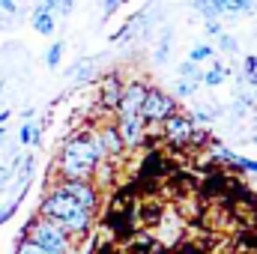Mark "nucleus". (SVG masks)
<instances>
[{
  "instance_id": "1",
  "label": "nucleus",
  "mask_w": 257,
  "mask_h": 254,
  "mask_svg": "<svg viewBox=\"0 0 257 254\" xmlns=\"http://www.w3.org/2000/svg\"><path fill=\"white\" fill-rule=\"evenodd\" d=\"M96 215V186L90 180H63L48 189L42 200V218L63 233H87Z\"/></svg>"
},
{
  "instance_id": "2",
  "label": "nucleus",
  "mask_w": 257,
  "mask_h": 254,
  "mask_svg": "<svg viewBox=\"0 0 257 254\" xmlns=\"http://www.w3.org/2000/svg\"><path fill=\"white\" fill-rule=\"evenodd\" d=\"M102 150H99V141H96V132L84 129V132H75L69 135L60 147V156L54 162V168L60 171L63 180H90L96 171H99V162H102Z\"/></svg>"
},
{
  "instance_id": "3",
  "label": "nucleus",
  "mask_w": 257,
  "mask_h": 254,
  "mask_svg": "<svg viewBox=\"0 0 257 254\" xmlns=\"http://www.w3.org/2000/svg\"><path fill=\"white\" fill-rule=\"evenodd\" d=\"M27 239H30L33 245H39L42 251H48V254H69V233H63L57 224H51V221L42 218V215L30 224Z\"/></svg>"
},
{
  "instance_id": "4",
  "label": "nucleus",
  "mask_w": 257,
  "mask_h": 254,
  "mask_svg": "<svg viewBox=\"0 0 257 254\" xmlns=\"http://www.w3.org/2000/svg\"><path fill=\"white\" fill-rule=\"evenodd\" d=\"M177 111V99L159 87H147V96H144V105H141V120L147 126H159L168 114Z\"/></svg>"
},
{
  "instance_id": "5",
  "label": "nucleus",
  "mask_w": 257,
  "mask_h": 254,
  "mask_svg": "<svg viewBox=\"0 0 257 254\" xmlns=\"http://www.w3.org/2000/svg\"><path fill=\"white\" fill-rule=\"evenodd\" d=\"M162 126H165V138H168L171 144H177V147H183V144H194V141H203V135L197 132V123H194L189 114H183V111L168 114V117L162 120Z\"/></svg>"
},
{
  "instance_id": "6",
  "label": "nucleus",
  "mask_w": 257,
  "mask_h": 254,
  "mask_svg": "<svg viewBox=\"0 0 257 254\" xmlns=\"http://www.w3.org/2000/svg\"><path fill=\"white\" fill-rule=\"evenodd\" d=\"M144 96H147V84L144 81H126L120 87V96H117V117H141V105H144Z\"/></svg>"
},
{
  "instance_id": "7",
  "label": "nucleus",
  "mask_w": 257,
  "mask_h": 254,
  "mask_svg": "<svg viewBox=\"0 0 257 254\" xmlns=\"http://www.w3.org/2000/svg\"><path fill=\"white\" fill-rule=\"evenodd\" d=\"M114 126H117V132H120L123 144H126V147H135V144H141L147 123H144L141 117H117V123H114Z\"/></svg>"
},
{
  "instance_id": "8",
  "label": "nucleus",
  "mask_w": 257,
  "mask_h": 254,
  "mask_svg": "<svg viewBox=\"0 0 257 254\" xmlns=\"http://www.w3.org/2000/svg\"><path fill=\"white\" fill-rule=\"evenodd\" d=\"M96 141H99L102 156H120V153L126 150V144H123V138H120L117 126H102L99 132H96Z\"/></svg>"
},
{
  "instance_id": "9",
  "label": "nucleus",
  "mask_w": 257,
  "mask_h": 254,
  "mask_svg": "<svg viewBox=\"0 0 257 254\" xmlns=\"http://www.w3.org/2000/svg\"><path fill=\"white\" fill-rule=\"evenodd\" d=\"M30 24L39 36H54L57 33V15L39 9V3H33V9H30Z\"/></svg>"
},
{
  "instance_id": "10",
  "label": "nucleus",
  "mask_w": 257,
  "mask_h": 254,
  "mask_svg": "<svg viewBox=\"0 0 257 254\" xmlns=\"http://www.w3.org/2000/svg\"><path fill=\"white\" fill-rule=\"evenodd\" d=\"M212 153H215V156H218V162H224V165H233V168H239V171H245V174H257V159L236 156L233 150L218 147V144H212Z\"/></svg>"
},
{
  "instance_id": "11",
  "label": "nucleus",
  "mask_w": 257,
  "mask_h": 254,
  "mask_svg": "<svg viewBox=\"0 0 257 254\" xmlns=\"http://www.w3.org/2000/svg\"><path fill=\"white\" fill-rule=\"evenodd\" d=\"M120 87H123V81L117 78V75H108L102 84H99V102L105 105V108H117V96H120Z\"/></svg>"
},
{
  "instance_id": "12",
  "label": "nucleus",
  "mask_w": 257,
  "mask_h": 254,
  "mask_svg": "<svg viewBox=\"0 0 257 254\" xmlns=\"http://www.w3.org/2000/svg\"><path fill=\"white\" fill-rule=\"evenodd\" d=\"M209 72H203V87H221L227 78H230V66L218 63V60H209Z\"/></svg>"
},
{
  "instance_id": "13",
  "label": "nucleus",
  "mask_w": 257,
  "mask_h": 254,
  "mask_svg": "<svg viewBox=\"0 0 257 254\" xmlns=\"http://www.w3.org/2000/svg\"><path fill=\"white\" fill-rule=\"evenodd\" d=\"M93 66H96V57H84V60L72 63L69 78H72L75 84H84V81H90V78H93Z\"/></svg>"
},
{
  "instance_id": "14",
  "label": "nucleus",
  "mask_w": 257,
  "mask_h": 254,
  "mask_svg": "<svg viewBox=\"0 0 257 254\" xmlns=\"http://www.w3.org/2000/svg\"><path fill=\"white\" fill-rule=\"evenodd\" d=\"M171 39H174V30L165 27V30H162V39H159V45H156V51H153V63L156 66L168 63V57H171Z\"/></svg>"
},
{
  "instance_id": "15",
  "label": "nucleus",
  "mask_w": 257,
  "mask_h": 254,
  "mask_svg": "<svg viewBox=\"0 0 257 254\" xmlns=\"http://www.w3.org/2000/svg\"><path fill=\"white\" fill-rule=\"evenodd\" d=\"M177 78H186V81H194V84H203V69L186 57L183 63H177Z\"/></svg>"
},
{
  "instance_id": "16",
  "label": "nucleus",
  "mask_w": 257,
  "mask_h": 254,
  "mask_svg": "<svg viewBox=\"0 0 257 254\" xmlns=\"http://www.w3.org/2000/svg\"><path fill=\"white\" fill-rule=\"evenodd\" d=\"M189 60L197 66H203V63H209V60H215V48L209 45V42H197L192 51H189Z\"/></svg>"
},
{
  "instance_id": "17",
  "label": "nucleus",
  "mask_w": 257,
  "mask_h": 254,
  "mask_svg": "<svg viewBox=\"0 0 257 254\" xmlns=\"http://www.w3.org/2000/svg\"><path fill=\"white\" fill-rule=\"evenodd\" d=\"M39 135H42V132H39V123L27 120V123L21 126V132H18V141H21L24 147H30V144L36 147V144H39Z\"/></svg>"
},
{
  "instance_id": "18",
  "label": "nucleus",
  "mask_w": 257,
  "mask_h": 254,
  "mask_svg": "<svg viewBox=\"0 0 257 254\" xmlns=\"http://www.w3.org/2000/svg\"><path fill=\"white\" fill-rule=\"evenodd\" d=\"M63 39H57V42H51L48 45V51H45V66L48 69H57L60 66V60H63Z\"/></svg>"
},
{
  "instance_id": "19",
  "label": "nucleus",
  "mask_w": 257,
  "mask_h": 254,
  "mask_svg": "<svg viewBox=\"0 0 257 254\" xmlns=\"http://www.w3.org/2000/svg\"><path fill=\"white\" fill-rule=\"evenodd\" d=\"M242 81L248 87H257V54H248L242 60Z\"/></svg>"
},
{
  "instance_id": "20",
  "label": "nucleus",
  "mask_w": 257,
  "mask_h": 254,
  "mask_svg": "<svg viewBox=\"0 0 257 254\" xmlns=\"http://www.w3.org/2000/svg\"><path fill=\"white\" fill-rule=\"evenodd\" d=\"M197 87L200 84H194V81H186V78H177V87H174V99H189V96H194L197 93Z\"/></svg>"
},
{
  "instance_id": "21",
  "label": "nucleus",
  "mask_w": 257,
  "mask_h": 254,
  "mask_svg": "<svg viewBox=\"0 0 257 254\" xmlns=\"http://www.w3.org/2000/svg\"><path fill=\"white\" fill-rule=\"evenodd\" d=\"M215 114H218L215 108H192V114H189V117H192L197 126H203V123H212V120H215Z\"/></svg>"
},
{
  "instance_id": "22",
  "label": "nucleus",
  "mask_w": 257,
  "mask_h": 254,
  "mask_svg": "<svg viewBox=\"0 0 257 254\" xmlns=\"http://www.w3.org/2000/svg\"><path fill=\"white\" fill-rule=\"evenodd\" d=\"M218 48H221L224 54H236V51H239V42H236V36H230V33H218Z\"/></svg>"
},
{
  "instance_id": "23",
  "label": "nucleus",
  "mask_w": 257,
  "mask_h": 254,
  "mask_svg": "<svg viewBox=\"0 0 257 254\" xmlns=\"http://www.w3.org/2000/svg\"><path fill=\"white\" fill-rule=\"evenodd\" d=\"M192 9L203 15V21H206V18H218V12L212 9V3H209V0H192Z\"/></svg>"
},
{
  "instance_id": "24",
  "label": "nucleus",
  "mask_w": 257,
  "mask_h": 254,
  "mask_svg": "<svg viewBox=\"0 0 257 254\" xmlns=\"http://www.w3.org/2000/svg\"><path fill=\"white\" fill-rule=\"evenodd\" d=\"M128 0H102V21H108L120 6H126Z\"/></svg>"
},
{
  "instance_id": "25",
  "label": "nucleus",
  "mask_w": 257,
  "mask_h": 254,
  "mask_svg": "<svg viewBox=\"0 0 257 254\" xmlns=\"http://www.w3.org/2000/svg\"><path fill=\"white\" fill-rule=\"evenodd\" d=\"M18 165H21V159H12V165H9V168H6V165H0V186H6V183L15 177V168H18Z\"/></svg>"
},
{
  "instance_id": "26",
  "label": "nucleus",
  "mask_w": 257,
  "mask_h": 254,
  "mask_svg": "<svg viewBox=\"0 0 257 254\" xmlns=\"http://www.w3.org/2000/svg\"><path fill=\"white\" fill-rule=\"evenodd\" d=\"M203 30H206L209 36H218V33H224V27H221V18H206V21H203Z\"/></svg>"
},
{
  "instance_id": "27",
  "label": "nucleus",
  "mask_w": 257,
  "mask_h": 254,
  "mask_svg": "<svg viewBox=\"0 0 257 254\" xmlns=\"http://www.w3.org/2000/svg\"><path fill=\"white\" fill-rule=\"evenodd\" d=\"M0 12H9L12 18H18L21 15V6H18V0H0Z\"/></svg>"
},
{
  "instance_id": "28",
  "label": "nucleus",
  "mask_w": 257,
  "mask_h": 254,
  "mask_svg": "<svg viewBox=\"0 0 257 254\" xmlns=\"http://www.w3.org/2000/svg\"><path fill=\"white\" fill-rule=\"evenodd\" d=\"M75 12V0H60V6H57V18H69Z\"/></svg>"
},
{
  "instance_id": "29",
  "label": "nucleus",
  "mask_w": 257,
  "mask_h": 254,
  "mask_svg": "<svg viewBox=\"0 0 257 254\" xmlns=\"http://www.w3.org/2000/svg\"><path fill=\"white\" fill-rule=\"evenodd\" d=\"M18 254H48V251H42L39 245H33L30 239H24V242L18 245Z\"/></svg>"
},
{
  "instance_id": "30",
  "label": "nucleus",
  "mask_w": 257,
  "mask_h": 254,
  "mask_svg": "<svg viewBox=\"0 0 257 254\" xmlns=\"http://www.w3.org/2000/svg\"><path fill=\"white\" fill-rule=\"evenodd\" d=\"M57 6H60V0H39V9H45V12L57 15Z\"/></svg>"
},
{
  "instance_id": "31",
  "label": "nucleus",
  "mask_w": 257,
  "mask_h": 254,
  "mask_svg": "<svg viewBox=\"0 0 257 254\" xmlns=\"http://www.w3.org/2000/svg\"><path fill=\"white\" fill-rule=\"evenodd\" d=\"M12 21H15V18H12L9 12H0V30H6V27H12Z\"/></svg>"
},
{
  "instance_id": "32",
  "label": "nucleus",
  "mask_w": 257,
  "mask_h": 254,
  "mask_svg": "<svg viewBox=\"0 0 257 254\" xmlns=\"http://www.w3.org/2000/svg\"><path fill=\"white\" fill-rule=\"evenodd\" d=\"M6 120H9V111H0V126H3Z\"/></svg>"
},
{
  "instance_id": "33",
  "label": "nucleus",
  "mask_w": 257,
  "mask_h": 254,
  "mask_svg": "<svg viewBox=\"0 0 257 254\" xmlns=\"http://www.w3.org/2000/svg\"><path fill=\"white\" fill-rule=\"evenodd\" d=\"M251 96H254V105H257V87H251Z\"/></svg>"
},
{
  "instance_id": "34",
  "label": "nucleus",
  "mask_w": 257,
  "mask_h": 254,
  "mask_svg": "<svg viewBox=\"0 0 257 254\" xmlns=\"http://www.w3.org/2000/svg\"><path fill=\"white\" fill-rule=\"evenodd\" d=\"M3 135H6V129H3V126H0V141H3Z\"/></svg>"
},
{
  "instance_id": "35",
  "label": "nucleus",
  "mask_w": 257,
  "mask_h": 254,
  "mask_svg": "<svg viewBox=\"0 0 257 254\" xmlns=\"http://www.w3.org/2000/svg\"><path fill=\"white\" fill-rule=\"evenodd\" d=\"M251 144H257V132H254V135H251Z\"/></svg>"
},
{
  "instance_id": "36",
  "label": "nucleus",
  "mask_w": 257,
  "mask_h": 254,
  "mask_svg": "<svg viewBox=\"0 0 257 254\" xmlns=\"http://www.w3.org/2000/svg\"><path fill=\"white\" fill-rule=\"evenodd\" d=\"M3 87H6V81H3V78H0V90H3Z\"/></svg>"
}]
</instances>
